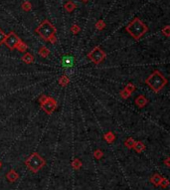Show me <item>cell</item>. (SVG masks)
<instances>
[{"label":"cell","mask_w":170,"mask_h":190,"mask_svg":"<svg viewBox=\"0 0 170 190\" xmlns=\"http://www.w3.org/2000/svg\"><path fill=\"white\" fill-rule=\"evenodd\" d=\"M82 1H83V2H85V3H86V2H88V1H89V0H82Z\"/></svg>","instance_id":"1f68e13d"},{"label":"cell","mask_w":170,"mask_h":190,"mask_svg":"<svg viewBox=\"0 0 170 190\" xmlns=\"http://www.w3.org/2000/svg\"><path fill=\"white\" fill-rule=\"evenodd\" d=\"M21 60L25 64H32L34 60H35V58H34V56L31 54V53H25V54L21 57Z\"/></svg>","instance_id":"8fae6325"},{"label":"cell","mask_w":170,"mask_h":190,"mask_svg":"<svg viewBox=\"0 0 170 190\" xmlns=\"http://www.w3.org/2000/svg\"><path fill=\"white\" fill-rule=\"evenodd\" d=\"M88 57L94 64L98 65L106 59L107 54L104 53V51L101 47H95L88 54Z\"/></svg>","instance_id":"5b68a950"},{"label":"cell","mask_w":170,"mask_h":190,"mask_svg":"<svg viewBox=\"0 0 170 190\" xmlns=\"http://www.w3.org/2000/svg\"><path fill=\"white\" fill-rule=\"evenodd\" d=\"M35 32L38 34L44 41L50 42V40L56 36L57 30H56V27L54 26V24H52L48 19H46L36 28Z\"/></svg>","instance_id":"3957f363"},{"label":"cell","mask_w":170,"mask_h":190,"mask_svg":"<svg viewBox=\"0 0 170 190\" xmlns=\"http://www.w3.org/2000/svg\"><path fill=\"white\" fill-rule=\"evenodd\" d=\"M95 28L98 30H104L106 28V22L104 20H98L97 23H95Z\"/></svg>","instance_id":"7402d4cb"},{"label":"cell","mask_w":170,"mask_h":190,"mask_svg":"<svg viewBox=\"0 0 170 190\" xmlns=\"http://www.w3.org/2000/svg\"><path fill=\"white\" fill-rule=\"evenodd\" d=\"M104 156V152L101 150V149H97V150L94 151V157L95 158V159H101V157Z\"/></svg>","instance_id":"d4e9b609"},{"label":"cell","mask_w":170,"mask_h":190,"mask_svg":"<svg viewBox=\"0 0 170 190\" xmlns=\"http://www.w3.org/2000/svg\"><path fill=\"white\" fill-rule=\"evenodd\" d=\"M74 63H75V59H74V57H72V56H65L63 60H62V64H63V66L65 68L73 67Z\"/></svg>","instance_id":"9c48e42d"},{"label":"cell","mask_w":170,"mask_h":190,"mask_svg":"<svg viewBox=\"0 0 170 190\" xmlns=\"http://www.w3.org/2000/svg\"><path fill=\"white\" fill-rule=\"evenodd\" d=\"M40 105H41L42 110L47 114L51 116L57 108V101L54 98H52V96H47L45 101Z\"/></svg>","instance_id":"8992f818"},{"label":"cell","mask_w":170,"mask_h":190,"mask_svg":"<svg viewBox=\"0 0 170 190\" xmlns=\"http://www.w3.org/2000/svg\"><path fill=\"white\" fill-rule=\"evenodd\" d=\"M38 54L41 56L42 58H47L49 54H50V50L46 47V46H42V47H40V49L38 50Z\"/></svg>","instance_id":"9a60e30c"},{"label":"cell","mask_w":170,"mask_h":190,"mask_svg":"<svg viewBox=\"0 0 170 190\" xmlns=\"http://www.w3.org/2000/svg\"><path fill=\"white\" fill-rule=\"evenodd\" d=\"M46 98H47V96H46V95H42L41 96H40V98H39V102H40V104H42V102H44L45 99H46Z\"/></svg>","instance_id":"f546056e"},{"label":"cell","mask_w":170,"mask_h":190,"mask_svg":"<svg viewBox=\"0 0 170 190\" xmlns=\"http://www.w3.org/2000/svg\"><path fill=\"white\" fill-rule=\"evenodd\" d=\"M125 90H126V91H128V93H129V94H132V93H133L134 91H135V89H136V88H135V86L133 85V84H131V83H129V84H128V85H126L125 86Z\"/></svg>","instance_id":"cb8c5ba5"},{"label":"cell","mask_w":170,"mask_h":190,"mask_svg":"<svg viewBox=\"0 0 170 190\" xmlns=\"http://www.w3.org/2000/svg\"><path fill=\"white\" fill-rule=\"evenodd\" d=\"M81 31V28L78 24H74L72 25V27H71V32H72L74 35H77V34H79V32Z\"/></svg>","instance_id":"603a6c76"},{"label":"cell","mask_w":170,"mask_h":190,"mask_svg":"<svg viewBox=\"0 0 170 190\" xmlns=\"http://www.w3.org/2000/svg\"><path fill=\"white\" fill-rule=\"evenodd\" d=\"M1 166H2V163H1V161H0V168H1Z\"/></svg>","instance_id":"d6a6232c"},{"label":"cell","mask_w":170,"mask_h":190,"mask_svg":"<svg viewBox=\"0 0 170 190\" xmlns=\"http://www.w3.org/2000/svg\"><path fill=\"white\" fill-rule=\"evenodd\" d=\"M132 148H133L136 152H138V153H141V152L145 149V145L142 141H135Z\"/></svg>","instance_id":"5bb4252c"},{"label":"cell","mask_w":170,"mask_h":190,"mask_svg":"<svg viewBox=\"0 0 170 190\" xmlns=\"http://www.w3.org/2000/svg\"><path fill=\"white\" fill-rule=\"evenodd\" d=\"M58 83H59V85L62 87H67L70 84V78L68 77L67 75H63V76H61L59 78Z\"/></svg>","instance_id":"4fadbf2b"},{"label":"cell","mask_w":170,"mask_h":190,"mask_svg":"<svg viewBox=\"0 0 170 190\" xmlns=\"http://www.w3.org/2000/svg\"><path fill=\"white\" fill-rule=\"evenodd\" d=\"M169 180L167 178H165V177H163L162 180H161V182H160V185L159 186H161L162 188H166V187H168L169 186Z\"/></svg>","instance_id":"4316f807"},{"label":"cell","mask_w":170,"mask_h":190,"mask_svg":"<svg viewBox=\"0 0 170 190\" xmlns=\"http://www.w3.org/2000/svg\"><path fill=\"white\" fill-rule=\"evenodd\" d=\"M125 30L134 40H139L142 36L148 31V27L139 18L135 17L133 20L125 27Z\"/></svg>","instance_id":"6da1fadb"},{"label":"cell","mask_w":170,"mask_h":190,"mask_svg":"<svg viewBox=\"0 0 170 190\" xmlns=\"http://www.w3.org/2000/svg\"><path fill=\"white\" fill-rule=\"evenodd\" d=\"M82 165H83V163H82V161L79 159V158H75V159L72 161V167L75 170H79L80 168L82 167Z\"/></svg>","instance_id":"d6986e66"},{"label":"cell","mask_w":170,"mask_h":190,"mask_svg":"<svg viewBox=\"0 0 170 190\" xmlns=\"http://www.w3.org/2000/svg\"><path fill=\"white\" fill-rule=\"evenodd\" d=\"M104 141H107V142L112 143L116 141V135H114V133L113 132H107L106 135H104Z\"/></svg>","instance_id":"e0dca14e"},{"label":"cell","mask_w":170,"mask_h":190,"mask_svg":"<svg viewBox=\"0 0 170 190\" xmlns=\"http://www.w3.org/2000/svg\"><path fill=\"white\" fill-rule=\"evenodd\" d=\"M6 39V34L2 29H0V46L2 44H4V41Z\"/></svg>","instance_id":"83f0119b"},{"label":"cell","mask_w":170,"mask_h":190,"mask_svg":"<svg viewBox=\"0 0 170 190\" xmlns=\"http://www.w3.org/2000/svg\"><path fill=\"white\" fill-rule=\"evenodd\" d=\"M22 41L19 36L16 35V33L13 32V31H11L10 33L6 34V39L4 41V44L7 46L8 49L10 50V51H13L16 48V46L19 44V43Z\"/></svg>","instance_id":"52a82bcc"},{"label":"cell","mask_w":170,"mask_h":190,"mask_svg":"<svg viewBox=\"0 0 170 190\" xmlns=\"http://www.w3.org/2000/svg\"><path fill=\"white\" fill-rule=\"evenodd\" d=\"M147 99L145 98V96L143 95H140V96H138L136 99H135V104H136V105L138 108H144L145 105H147Z\"/></svg>","instance_id":"30bf717a"},{"label":"cell","mask_w":170,"mask_h":190,"mask_svg":"<svg viewBox=\"0 0 170 190\" xmlns=\"http://www.w3.org/2000/svg\"><path fill=\"white\" fill-rule=\"evenodd\" d=\"M167 79L159 71H154L149 77L145 80V84L155 93H159L167 85Z\"/></svg>","instance_id":"7a4b0ae2"},{"label":"cell","mask_w":170,"mask_h":190,"mask_svg":"<svg viewBox=\"0 0 170 190\" xmlns=\"http://www.w3.org/2000/svg\"><path fill=\"white\" fill-rule=\"evenodd\" d=\"M6 178H7V180L9 182L13 183V182L16 181L18 178H19V174H18L14 169H11L6 173Z\"/></svg>","instance_id":"ba28073f"},{"label":"cell","mask_w":170,"mask_h":190,"mask_svg":"<svg viewBox=\"0 0 170 190\" xmlns=\"http://www.w3.org/2000/svg\"><path fill=\"white\" fill-rule=\"evenodd\" d=\"M134 142H135V141L132 138H128L125 141V147H128V149H131L132 147H133Z\"/></svg>","instance_id":"44dd1931"},{"label":"cell","mask_w":170,"mask_h":190,"mask_svg":"<svg viewBox=\"0 0 170 190\" xmlns=\"http://www.w3.org/2000/svg\"><path fill=\"white\" fill-rule=\"evenodd\" d=\"M169 161H170V158L169 157H167L165 159V161H164V164L166 165V167H170V163H169Z\"/></svg>","instance_id":"4dcf8cb0"},{"label":"cell","mask_w":170,"mask_h":190,"mask_svg":"<svg viewBox=\"0 0 170 190\" xmlns=\"http://www.w3.org/2000/svg\"><path fill=\"white\" fill-rule=\"evenodd\" d=\"M17 50L18 52H21V53H25L27 51V49H28V46H27V44L25 42H23V41H21L19 44H18L16 46V48H15Z\"/></svg>","instance_id":"ac0fdd59"},{"label":"cell","mask_w":170,"mask_h":190,"mask_svg":"<svg viewBox=\"0 0 170 190\" xmlns=\"http://www.w3.org/2000/svg\"><path fill=\"white\" fill-rule=\"evenodd\" d=\"M25 165L29 170L32 171L33 173H36L46 165V160L40 155L38 152H33L30 156L25 160Z\"/></svg>","instance_id":"277c9868"},{"label":"cell","mask_w":170,"mask_h":190,"mask_svg":"<svg viewBox=\"0 0 170 190\" xmlns=\"http://www.w3.org/2000/svg\"><path fill=\"white\" fill-rule=\"evenodd\" d=\"M21 8H22V10L23 11H25V12H29L31 9H32V4H31V2L30 1H24L22 4H21Z\"/></svg>","instance_id":"ffe728a7"},{"label":"cell","mask_w":170,"mask_h":190,"mask_svg":"<svg viewBox=\"0 0 170 190\" xmlns=\"http://www.w3.org/2000/svg\"><path fill=\"white\" fill-rule=\"evenodd\" d=\"M76 7H77V5L73 1H71V0L70 1H68L66 4L64 5L65 10H66L67 12H69V13H71V12H73L74 10H75Z\"/></svg>","instance_id":"2e32d148"},{"label":"cell","mask_w":170,"mask_h":190,"mask_svg":"<svg viewBox=\"0 0 170 190\" xmlns=\"http://www.w3.org/2000/svg\"><path fill=\"white\" fill-rule=\"evenodd\" d=\"M162 178H163V176H161L160 174H157V173L153 174V175L150 177V182L152 183L154 186H159Z\"/></svg>","instance_id":"7c38bea8"},{"label":"cell","mask_w":170,"mask_h":190,"mask_svg":"<svg viewBox=\"0 0 170 190\" xmlns=\"http://www.w3.org/2000/svg\"><path fill=\"white\" fill-rule=\"evenodd\" d=\"M119 95H120V96H122V99H128L129 98V96H130V94H129V93L126 91L125 89H123L122 92L119 93Z\"/></svg>","instance_id":"f1b7e54d"},{"label":"cell","mask_w":170,"mask_h":190,"mask_svg":"<svg viewBox=\"0 0 170 190\" xmlns=\"http://www.w3.org/2000/svg\"><path fill=\"white\" fill-rule=\"evenodd\" d=\"M162 34L165 37H167V38L170 36V26L169 25H166L165 27L162 28Z\"/></svg>","instance_id":"484cf974"}]
</instances>
